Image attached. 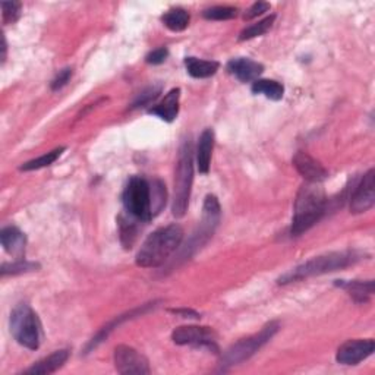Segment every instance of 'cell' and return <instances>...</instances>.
<instances>
[{"label": "cell", "mask_w": 375, "mask_h": 375, "mask_svg": "<svg viewBox=\"0 0 375 375\" xmlns=\"http://www.w3.org/2000/svg\"><path fill=\"white\" fill-rule=\"evenodd\" d=\"M150 186H151V212L154 217L166 205V186L160 181H154L153 184H150Z\"/></svg>", "instance_id": "27"}, {"label": "cell", "mask_w": 375, "mask_h": 375, "mask_svg": "<svg viewBox=\"0 0 375 375\" xmlns=\"http://www.w3.org/2000/svg\"><path fill=\"white\" fill-rule=\"evenodd\" d=\"M167 56H169V50L166 47H158L148 53L146 61L150 65H162L167 59Z\"/></svg>", "instance_id": "34"}, {"label": "cell", "mask_w": 375, "mask_h": 375, "mask_svg": "<svg viewBox=\"0 0 375 375\" xmlns=\"http://www.w3.org/2000/svg\"><path fill=\"white\" fill-rule=\"evenodd\" d=\"M360 260L361 255L355 251H342V253H330L324 255H318L307 262L295 267V269H292L291 272L284 273L281 277H279L277 283L288 284L308 277L333 273L337 270L346 269V267L358 262Z\"/></svg>", "instance_id": "3"}, {"label": "cell", "mask_w": 375, "mask_h": 375, "mask_svg": "<svg viewBox=\"0 0 375 375\" xmlns=\"http://www.w3.org/2000/svg\"><path fill=\"white\" fill-rule=\"evenodd\" d=\"M280 324L279 323H269L265 327L261 329L260 333L242 338V341L231 345L222 356V367L223 369L227 367H234L238 364L245 362L246 360L251 358L255 355L267 342L272 341L273 336L279 331Z\"/></svg>", "instance_id": "6"}, {"label": "cell", "mask_w": 375, "mask_h": 375, "mask_svg": "<svg viewBox=\"0 0 375 375\" xmlns=\"http://www.w3.org/2000/svg\"><path fill=\"white\" fill-rule=\"evenodd\" d=\"M170 312L182 315V318H200V314L192 311V310H170Z\"/></svg>", "instance_id": "35"}, {"label": "cell", "mask_w": 375, "mask_h": 375, "mask_svg": "<svg viewBox=\"0 0 375 375\" xmlns=\"http://www.w3.org/2000/svg\"><path fill=\"white\" fill-rule=\"evenodd\" d=\"M336 286L338 288L345 289L349 296L358 303H365L369 300V298L374 293V281L372 280H367V281H361V280H337Z\"/></svg>", "instance_id": "19"}, {"label": "cell", "mask_w": 375, "mask_h": 375, "mask_svg": "<svg viewBox=\"0 0 375 375\" xmlns=\"http://www.w3.org/2000/svg\"><path fill=\"white\" fill-rule=\"evenodd\" d=\"M135 217H132L131 214L125 216V214H120L117 217V224H119V236L120 242L125 249H131L136 241L138 236V226L135 223Z\"/></svg>", "instance_id": "22"}, {"label": "cell", "mask_w": 375, "mask_h": 375, "mask_svg": "<svg viewBox=\"0 0 375 375\" xmlns=\"http://www.w3.org/2000/svg\"><path fill=\"white\" fill-rule=\"evenodd\" d=\"M189 13L182 8H174L162 16V23L173 32H181L189 25Z\"/></svg>", "instance_id": "24"}, {"label": "cell", "mask_w": 375, "mask_h": 375, "mask_svg": "<svg viewBox=\"0 0 375 375\" xmlns=\"http://www.w3.org/2000/svg\"><path fill=\"white\" fill-rule=\"evenodd\" d=\"M179 100H181V90L179 88H173L162 101L151 107L148 113L160 117L162 120L173 122L177 113H179Z\"/></svg>", "instance_id": "16"}, {"label": "cell", "mask_w": 375, "mask_h": 375, "mask_svg": "<svg viewBox=\"0 0 375 375\" xmlns=\"http://www.w3.org/2000/svg\"><path fill=\"white\" fill-rule=\"evenodd\" d=\"M70 77H72V68H65V69L59 70V74L55 77V80L51 81L50 88L53 91L61 90V88H63L69 82Z\"/></svg>", "instance_id": "31"}, {"label": "cell", "mask_w": 375, "mask_h": 375, "mask_svg": "<svg viewBox=\"0 0 375 375\" xmlns=\"http://www.w3.org/2000/svg\"><path fill=\"white\" fill-rule=\"evenodd\" d=\"M238 9L231 6H212L203 12V16L210 21H227L236 18Z\"/></svg>", "instance_id": "29"}, {"label": "cell", "mask_w": 375, "mask_h": 375, "mask_svg": "<svg viewBox=\"0 0 375 375\" xmlns=\"http://www.w3.org/2000/svg\"><path fill=\"white\" fill-rule=\"evenodd\" d=\"M212 148H214V132L212 129L208 128L201 134L198 139V147H196V166H198V170L203 174H207L210 172Z\"/></svg>", "instance_id": "20"}, {"label": "cell", "mask_w": 375, "mask_h": 375, "mask_svg": "<svg viewBox=\"0 0 375 375\" xmlns=\"http://www.w3.org/2000/svg\"><path fill=\"white\" fill-rule=\"evenodd\" d=\"M270 4H265V2H255L251 8H248L246 12L243 13V20L245 21H251L254 18L261 16L264 12H269L270 11Z\"/></svg>", "instance_id": "32"}, {"label": "cell", "mask_w": 375, "mask_h": 375, "mask_svg": "<svg viewBox=\"0 0 375 375\" xmlns=\"http://www.w3.org/2000/svg\"><path fill=\"white\" fill-rule=\"evenodd\" d=\"M219 62L216 61H203L198 58H186L185 59V68L188 70V74L192 78H210L212 75H216L219 70Z\"/></svg>", "instance_id": "21"}, {"label": "cell", "mask_w": 375, "mask_h": 375, "mask_svg": "<svg viewBox=\"0 0 375 375\" xmlns=\"http://www.w3.org/2000/svg\"><path fill=\"white\" fill-rule=\"evenodd\" d=\"M293 166L303 179H305V182L321 184L329 176L326 167L305 151L296 153V155L293 157Z\"/></svg>", "instance_id": "13"}, {"label": "cell", "mask_w": 375, "mask_h": 375, "mask_svg": "<svg viewBox=\"0 0 375 375\" xmlns=\"http://www.w3.org/2000/svg\"><path fill=\"white\" fill-rule=\"evenodd\" d=\"M172 338L176 345H189L195 348H208L217 350V336L210 327L198 326H184L177 327L172 333Z\"/></svg>", "instance_id": "9"}, {"label": "cell", "mask_w": 375, "mask_h": 375, "mask_svg": "<svg viewBox=\"0 0 375 375\" xmlns=\"http://www.w3.org/2000/svg\"><path fill=\"white\" fill-rule=\"evenodd\" d=\"M39 264L35 262H28L25 260H16L13 262H5L2 265V270H0V273H2V276H8V274H23V273H28V272H34L35 269H39Z\"/></svg>", "instance_id": "28"}, {"label": "cell", "mask_w": 375, "mask_h": 375, "mask_svg": "<svg viewBox=\"0 0 375 375\" xmlns=\"http://www.w3.org/2000/svg\"><path fill=\"white\" fill-rule=\"evenodd\" d=\"M154 307H155V302H153V303H147V305H142L141 308L132 310V311L127 312L125 315H119V317H116L113 321H110L109 324L104 326V327L97 333L96 337H93V341L90 342V345H88L87 350H90V349L98 346V343H101V342L104 341V338L109 337V334H110L115 329H117L122 323H125V321H128V319H131V318H135V317H139V315H142V314H146L147 311H150V310L154 308Z\"/></svg>", "instance_id": "18"}, {"label": "cell", "mask_w": 375, "mask_h": 375, "mask_svg": "<svg viewBox=\"0 0 375 375\" xmlns=\"http://www.w3.org/2000/svg\"><path fill=\"white\" fill-rule=\"evenodd\" d=\"M184 241V229L179 224L160 227L146 239L139 248L135 262L142 269H155L163 265Z\"/></svg>", "instance_id": "1"}, {"label": "cell", "mask_w": 375, "mask_h": 375, "mask_svg": "<svg viewBox=\"0 0 375 375\" xmlns=\"http://www.w3.org/2000/svg\"><path fill=\"white\" fill-rule=\"evenodd\" d=\"M115 367L120 374H150V364L144 355L131 346L120 345L115 349Z\"/></svg>", "instance_id": "10"}, {"label": "cell", "mask_w": 375, "mask_h": 375, "mask_svg": "<svg viewBox=\"0 0 375 375\" xmlns=\"http://www.w3.org/2000/svg\"><path fill=\"white\" fill-rule=\"evenodd\" d=\"M227 72L238 78L241 82H253L264 72V66L253 59L238 58L227 63Z\"/></svg>", "instance_id": "14"}, {"label": "cell", "mask_w": 375, "mask_h": 375, "mask_svg": "<svg viewBox=\"0 0 375 375\" xmlns=\"http://www.w3.org/2000/svg\"><path fill=\"white\" fill-rule=\"evenodd\" d=\"M160 94V87H151L148 88V90H146L144 93H142L136 100L135 103L132 104L134 109H136V107H141V106H146V104H150L151 101H154Z\"/></svg>", "instance_id": "33"}, {"label": "cell", "mask_w": 375, "mask_h": 375, "mask_svg": "<svg viewBox=\"0 0 375 375\" xmlns=\"http://www.w3.org/2000/svg\"><path fill=\"white\" fill-rule=\"evenodd\" d=\"M0 241H2V246L9 255L16 257V260H23L27 238L20 229L15 226L4 227L2 231H0Z\"/></svg>", "instance_id": "15"}, {"label": "cell", "mask_w": 375, "mask_h": 375, "mask_svg": "<svg viewBox=\"0 0 375 375\" xmlns=\"http://www.w3.org/2000/svg\"><path fill=\"white\" fill-rule=\"evenodd\" d=\"M2 42H4V44H2V51H4V55H2V61L5 62V59H6V50H8V47H6V40H5V35H4V37H2Z\"/></svg>", "instance_id": "36"}, {"label": "cell", "mask_w": 375, "mask_h": 375, "mask_svg": "<svg viewBox=\"0 0 375 375\" xmlns=\"http://www.w3.org/2000/svg\"><path fill=\"white\" fill-rule=\"evenodd\" d=\"M220 214H222V208H220L219 200L214 195H207L205 201H204V207H203L201 226L186 243L185 249L181 254L182 260H186V258L189 260V257H192L196 251H198V249H201L207 243V241L212 236L214 230H216V227L219 226Z\"/></svg>", "instance_id": "8"}, {"label": "cell", "mask_w": 375, "mask_h": 375, "mask_svg": "<svg viewBox=\"0 0 375 375\" xmlns=\"http://www.w3.org/2000/svg\"><path fill=\"white\" fill-rule=\"evenodd\" d=\"M251 90L254 94L265 96L267 98H270L273 101L281 100L284 94V87L274 80H257L254 81Z\"/></svg>", "instance_id": "23"}, {"label": "cell", "mask_w": 375, "mask_h": 375, "mask_svg": "<svg viewBox=\"0 0 375 375\" xmlns=\"http://www.w3.org/2000/svg\"><path fill=\"white\" fill-rule=\"evenodd\" d=\"M193 182V148L189 139L184 141L179 155H177L176 176H174V195L172 212L176 219H181L186 214L191 189Z\"/></svg>", "instance_id": "4"}, {"label": "cell", "mask_w": 375, "mask_h": 375, "mask_svg": "<svg viewBox=\"0 0 375 375\" xmlns=\"http://www.w3.org/2000/svg\"><path fill=\"white\" fill-rule=\"evenodd\" d=\"M11 333L21 346L37 350L42 341V326L37 314L27 303H20L11 312Z\"/></svg>", "instance_id": "5"}, {"label": "cell", "mask_w": 375, "mask_h": 375, "mask_svg": "<svg viewBox=\"0 0 375 375\" xmlns=\"http://www.w3.org/2000/svg\"><path fill=\"white\" fill-rule=\"evenodd\" d=\"M276 20V15H270L264 18V20L246 27L241 34H239V42H246V40H253L255 37H260V35H264L267 31H269Z\"/></svg>", "instance_id": "25"}, {"label": "cell", "mask_w": 375, "mask_h": 375, "mask_svg": "<svg viewBox=\"0 0 375 375\" xmlns=\"http://www.w3.org/2000/svg\"><path fill=\"white\" fill-rule=\"evenodd\" d=\"M69 360V350H56L53 352L51 355L46 356L42 361L35 362L31 368L25 369L24 374H30V375H46V374H53L56 372L58 369H61L66 361Z\"/></svg>", "instance_id": "17"}, {"label": "cell", "mask_w": 375, "mask_h": 375, "mask_svg": "<svg viewBox=\"0 0 375 375\" xmlns=\"http://www.w3.org/2000/svg\"><path fill=\"white\" fill-rule=\"evenodd\" d=\"M375 204V170L371 169L362 177L361 184L356 186L350 198V211L361 214L372 208Z\"/></svg>", "instance_id": "12"}, {"label": "cell", "mask_w": 375, "mask_h": 375, "mask_svg": "<svg viewBox=\"0 0 375 375\" xmlns=\"http://www.w3.org/2000/svg\"><path fill=\"white\" fill-rule=\"evenodd\" d=\"M65 151V147H59L56 150H53L50 153H46L37 158L34 160H30V162L24 163L20 170L23 172H30V170H39V169H43V167H49L51 166L53 163L56 162V160L61 157V154Z\"/></svg>", "instance_id": "26"}, {"label": "cell", "mask_w": 375, "mask_h": 375, "mask_svg": "<svg viewBox=\"0 0 375 375\" xmlns=\"http://www.w3.org/2000/svg\"><path fill=\"white\" fill-rule=\"evenodd\" d=\"M2 11H4L5 24H13L20 20V16H21V4L20 2H4Z\"/></svg>", "instance_id": "30"}, {"label": "cell", "mask_w": 375, "mask_h": 375, "mask_svg": "<svg viewBox=\"0 0 375 375\" xmlns=\"http://www.w3.org/2000/svg\"><path fill=\"white\" fill-rule=\"evenodd\" d=\"M326 210L327 196L321 185L315 182L303 184L296 195L291 234L293 236H300L302 234H305L307 230H310L321 220Z\"/></svg>", "instance_id": "2"}, {"label": "cell", "mask_w": 375, "mask_h": 375, "mask_svg": "<svg viewBox=\"0 0 375 375\" xmlns=\"http://www.w3.org/2000/svg\"><path fill=\"white\" fill-rule=\"evenodd\" d=\"M375 342L372 338H353L337 349L336 361L342 365H358L374 353Z\"/></svg>", "instance_id": "11"}, {"label": "cell", "mask_w": 375, "mask_h": 375, "mask_svg": "<svg viewBox=\"0 0 375 375\" xmlns=\"http://www.w3.org/2000/svg\"><path fill=\"white\" fill-rule=\"evenodd\" d=\"M123 207L128 214L141 222H150L151 212V186L150 182L141 176H134L125 186L122 195Z\"/></svg>", "instance_id": "7"}]
</instances>
